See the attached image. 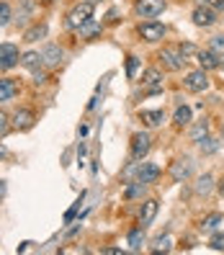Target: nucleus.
<instances>
[{
  "instance_id": "f257e3e1",
  "label": "nucleus",
  "mask_w": 224,
  "mask_h": 255,
  "mask_svg": "<svg viewBox=\"0 0 224 255\" xmlns=\"http://www.w3.org/2000/svg\"><path fill=\"white\" fill-rule=\"evenodd\" d=\"M91 18H93V3H88V0H85V3H78L67 13V28H70V31H78V28L85 26Z\"/></svg>"
},
{
  "instance_id": "f03ea898",
  "label": "nucleus",
  "mask_w": 224,
  "mask_h": 255,
  "mask_svg": "<svg viewBox=\"0 0 224 255\" xmlns=\"http://www.w3.org/2000/svg\"><path fill=\"white\" fill-rule=\"evenodd\" d=\"M134 10H137L139 18H157L165 10V0H137Z\"/></svg>"
},
{
  "instance_id": "7ed1b4c3",
  "label": "nucleus",
  "mask_w": 224,
  "mask_h": 255,
  "mask_svg": "<svg viewBox=\"0 0 224 255\" xmlns=\"http://www.w3.org/2000/svg\"><path fill=\"white\" fill-rule=\"evenodd\" d=\"M137 34L144 39V41H160L162 36H165V26L162 23H157L155 18H147L144 23H139V28H137Z\"/></svg>"
},
{
  "instance_id": "20e7f679",
  "label": "nucleus",
  "mask_w": 224,
  "mask_h": 255,
  "mask_svg": "<svg viewBox=\"0 0 224 255\" xmlns=\"http://www.w3.org/2000/svg\"><path fill=\"white\" fill-rule=\"evenodd\" d=\"M183 85H186V91H191V93H204L206 88H209V75H206V70H193V72H188L186 78H183Z\"/></svg>"
},
{
  "instance_id": "39448f33",
  "label": "nucleus",
  "mask_w": 224,
  "mask_h": 255,
  "mask_svg": "<svg viewBox=\"0 0 224 255\" xmlns=\"http://www.w3.org/2000/svg\"><path fill=\"white\" fill-rule=\"evenodd\" d=\"M21 62L16 44H0V70H10Z\"/></svg>"
},
{
  "instance_id": "423d86ee",
  "label": "nucleus",
  "mask_w": 224,
  "mask_h": 255,
  "mask_svg": "<svg viewBox=\"0 0 224 255\" xmlns=\"http://www.w3.org/2000/svg\"><path fill=\"white\" fill-rule=\"evenodd\" d=\"M160 59H162V65H165L168 70H173V72L183 70V65H186V59L181 57L178 47H162V52H160Z\"/></svg>"
},
{
  "instance_id": "0eeeda50",
  "label": "nucleus",
  "mask_w": 224,
  "mask_h": 255,
  "mask_svg": "<svg viewBox=\"0 0 224 255\" xmlns=\"http://www.w3.org/2000/svg\"><path fill=\"white\" fill-rule=\"evenodd\" d=\"M191 18H193V23H196V26L209 28V26L217 23V10H214L212 5H199V8H193Z\"/></svg>"
},
{
  "instance_id": "6e6552de",
  "label": "nucleus",
  "mask_w": 224,
  "mask_h": 255,
  "mask_svg": "<svg viewBox=\"0 0 224 255\" xmlns=\"http://www.w3.org/2000/svg\"><path fill=\"white\" fill-rule=\"evenodd\" d=\"M160 178V168L155 162H139L137 165V175H134V181H139V183H155Z\"/></svg>"
},
{
  "instance_id": "1a4fd4ad",
  "label": "nucleus",
  "mask_w": 224,
  "mask_h": 255,
  "mask_svg": "<svg viewBox=\"0 0 224 255\" xmlns=\"http://www.w3.org/2000/svg\"><path fill=\"white\" fill-rule=\"evenodd\" d=\"M152 139H149V134H144V131H139V134H134L131 137V160H142L147 152H149V144Z\"/></svg>"
},
{
  "instance_id": "9d476101",
  "label": "nucleus",
  "mask_w": 224,
  "mask_h": 255,
  "mask_svg": "<svg viewBox=\"0 0 224 255\" xmlns=\"http://www.w3.org/2000/svg\"><path fill=\"white\" fill-rule=\"evenodd\" d=\"M62 59H65L62 47H57V44H47V47H41V62L47 67H57Z\"/></svg>"
},
{
  "instance_id": "9b49d317",
  "label": "nucleus",
  "mask_w": 224,
  "mask_h": 255,
  "mask_svg": "<svg viewBox=\"0 0 224 255\" xmlns=\"http://www.w3.org/2000/svg\"><path fill=\"white\" fill-rule=\"evenodd\" d=\"M36 124V114L34 111H28V109H21L13 114V129H18V131H26V129H31Z\"/></svg>"
},
{
  "instance_id": "f8f14e48",
  "label": "nucleus",
  "mask_w": 224,
  "mask_h": 255,
  "mask_svg": "<svg viewBox=\"0 0 224 255\" xmlns=\"http://www.w3.org/2000/svg\"><path fill=\"white\" fill-rule=\"evenodd\" d=\"M196 62L201 65V70H219L222 67V57L214 54L212 49H201L199 57H196Z\"/></svg>"
},
{
  "instance_id": "ddd939ff",
  "label": "nucleus",
  "mask_w": 224,
  "mask_h": 255,
  "mask_svg": "<svg viewBox=\"0 0 224 255\" xmlns=\"http://www.w3.org/2000/svg\"><path fill=\"white\" fill-rule=\"evenodd\" d=\"M160 83H162V72L157 67H147L142 72V85L149 88V93H157L160 91Z\"/></svg>"
},
{
  "instance_id": "4468645a",
  "label": "nucleus",
  "mask_w": 224,
  "mask_h": 255,
  "mask_svg": "<svg viewBox=\"0 0 224 255\" xmlns=\"http://www.w3.org/2000/svg\"><path fill=\"white\" fill-rule=\"evenodd\" d=\"M191 170H193V162L186 157V160H178V162H173L170 175H173V181H186V178L191 175Z\"/></svg>"
},
{
  "instance_id": "2eb2a0df",
  "label": "nucleus",
  "mask_w": 224,
  "mask_h": 255,
  "mask_svg": "<svg viewBox=\"0 0 224 255\" xmlns=\"http://www.w3.org/2000/svg\"><path fill=\"white\" fill-rule=\"evenodd\" d=\"M155 214H157V201L155 199H147L142 204V212H139V224H142V227H149L152 219H155Z\"/></svg>"
},
{
  "instance_id": "dca6fc26",
  "label": "nucleus",
  "mask_w": 224,
  "mask_h": 255,
  "mask_svg": "<svg viewBox=\"0 0 224 255\" xmlns=\"http://www.w3.org/2000/svg\"><path fill=\"white\" fill-rule=\"evenodd\" d=\"M16 93H18V83L13 78H3V80H0V101H10Z\"/></svg>"
},
{
  "instance_id": "f3484780",
  "label": "nucleus",
  "mask_w": 224,
  "mask_h": 255,
  "mask_svg": "<svg viewBox=\"0 0 224 255\" xmlns=\"http://www.w3.org/2000/svg\"><path fill=\"white\" fill-rule=\"evenodd\" d=\"M21 65H23L26 70H34V72H36V70L44 65V62H41V52H34V49H31V52H23V54H21Z\"/></svg>"
},
{
  "instance_id": "a211bd4d",
  "label": "nucleus",
  "mask_w": 224,
  "mask_h": 255,
  "mask_svg": "<svg viewBox=\"0 0 224 255\" xmlns=\"http://www.w3.org/2000/svg\"><path fill=\"white\" fill-rule=\"evenodd\" d=\"M222 224H224V217L214 212V214H206V217L201 219V230H204V232H214V230L222 227Z\"/></svg>"
},
{
  "instance_id": "6ab92c4d",
  "label": "nucleus",
  "mask_w": 224,
  "mask_h": 255,
  "mask_svg": "<svg viewBox=\"0 0 224 255\" xmlns=\"http://www.w3.org/2000/svg\"><path fill=\"white\" fill-rule=\"evenodd\" d=\"M139 119L147 127H160L165 122V111H139Z\"/></svg>"
},
{
  "instance_id": "aec40b11",
  "label": "nucleus",
  "mask_w": 224,
  "mask_h": 255,
  "mask_svg": "<svg viewBox=\"0 0 224 255\" xmlns=\"http://www.w3.org/2000/svg\"><path fill=\"white\" fill-rule=\"evenodd\" d=\"M178 52H181V57L186 59V62H196V57H199V47L196 44H191V41H183V44H178Z\"/></svg>"
},
{
  "instance_id": "412c9836",
  "label": "nucleus",
  "mask_w": 224,
  "mask_h": 255,
  "mask_svg": "<svg viewBox=\"0 0 224 255\" xmlns=\"http://www.w3.org/2000/svg\"><path fill=\"white\" fill-rule=\"evenodd\" d=\"M47 31H49L47 23H34V26H31V28H28V31L23 34V41H39V39L47 36Z\"/></svg>"
},
{
  "instance_id": "4be33fe9",
  "label": "nucleus",
  "mask_w": 224,
  "mask_h": 255,
  "mask_svg": "<svg viewBox=\"0 0 224 255\" xmlns=\"http://www.w3.org/2000/svg\"><path fill=\"white\" fill-rule=\"evenodd\" d=\"M173 122H175L178 127H188V124H191V109H188V106H178L175 114H173Z\"/></svg>"
},
{
  "instance_id": "5701e85b",
  "label": "nucleus",
  "mask_w": 224,
  "mask_h": 255,
  "mask_svg": "<svg viewBox=\"0 0 224 255\" xmlns=\"http://www.w3.org/2000/svg\"><path fill=\"white\" fill-rule=\"evenodd\" d=\"M142 243H144V227L139 224L137 230H131V232H129V248H131V250H139Z\"/></svg>"
},
{
  "instance_id": "b1692460",
  "label": "nucleus",
  "mask_w": 224,
  "mask_h": 255,
  "mask_svg": "<svg viewBox=\"0 0 224 255\" xmlns=\"http://www.w3.org/2000/svg\"><path fill=\"white\" fill-rule=\"evenodd\" d=\"M204 137H209V122H199L196 127H191V139L201 142Z\"/></svg>"
},
{
  "instance_id": "393cba45",
  "label": "nucleus",
  "mask_w": 224,
  "mask_h": 255,
  "mask_svg": "<svg viewBox=\"0 0 224 255\" xmlns=\"http://www.w3.org/2000/svg\"><path fill=\"white\" fill-rule=\"evenodd\" d=\"M212 183H214L212 175H201L199 183H196V193H199V196H206V193L212 191Z\"/></svg>"
},
{
  "instance_id": "a878e982",
  "label": "nucleus",
  "mask_w": 224,
  "mask_h": 255,
  "mask_svg": "<svg viewBox=\"0 0 224 255\" xmlns=\"http://www.w3.org/2000/svg\"><path fill=\"white\" fill-rule=\"evenodd\" d=\"M170 245H173V237H170V235L157 237V240H155V245H152V253H168Z\"/></svg>"
},
{
  "instance_id": "bb28decb",
  "label": "nucleus",
  "mask_w": 224,
  "mask_h": 255,
  "mask_svg": "<svg viewBox=\"0 0 224 255\" xmlns=\"http://www.w3.org/2000/svg\"><path fill=\"white\" fill-rule=\"evenodd\" d=\"M98 31H101V26H98L93 18L88 21L85 26H80V28H78V34H80V36H85V39H88V36H93V34H98Z\"/></svg>"
},
{
  "instance_id": "cd10ccee",
  "label": "nucleus",
  "mask_w": 224,
  "mask_h": 255,
  "mask_svg": "<svg viewBox=\"0 0 224 255\" xmlns=\"http://www.w3.org/2000/svg\"><path fill=\"white\" fill-rule=\"evenodd\" d=\"M199 147H201V152L212 155V152H217V149H219V142H217V139H212V137H204V139L199 142Z\"/></svg>"
},
{
  "instance_id": "c85d7f7f",
  "label": "nucleus",
  "mask_w": 224,
  "mask_h": 255,
  "mask_svg": "<svg viewBox=\"0 0 224 255\" xmlns=\"http://www.w3.org/2000/svg\"><path fill=\"white\" fill-rule=\"evenodd\" d=\"M10 18H13V10H10V5L5 3V0H0V26H5Z\"/></svg>"
},
{
  "instance_id": "c756f323",
  "label": "nucleus",
  "mask_w": 224,
  "mask_h": 255,
  "mask_svg": "<svg viewBox=\"0 0 224 255\" xmlns=\"http://www.w3.org/2000/svg\"><path fill=\"white\" fill-rule=\"evenodd\" d=\"M209 49H212L214 54H219V57L224 59V34L214 36V39H212V47H209Z\"/></svg>"
},
{
  "instance_id": "7c9ffc66",
  "label": "nucleus",
  "mask_w": 224,
  "mask_h": 255,
  "mask_svg": "<svg viewBox=\"0 0 224 255\" xmlns=\"http://www.w3.org/2000/svg\"><path fill=\"white\" fill-rule=\"evenodd\" d=\"M137 67H139V59L137 57H126V75H129V78L137 75Z\"/></svg>"
},
{
  "instance_id": "2f4dec72",
  "label": "nucleus",
  "mask_w": 224,
  "mask_h": 255,
  "mask_svg": "<svg viewBox=\"0 0 224 255\" xmlns=\"http://www.w3.org/2000/svg\"><path fill=\"white\" fill-rule=\"evenodd\" d=\"M209 245H212L214 250H224V232H217L212 240H209Z\"/></svg>"
},
{
  "instance_id": "473e14b6",
  "label": "nucleus",
  "mask_w": 224,
  "mask_h": 255,
  "mask_svg": "<svg viewBox=\"0 0 224 255\" xmlns=\"http://www.w3.org/2000/svg\"><path fill=\"white\" fill-rule=\"evenodd\" d=\"M201 3H204V5H212L214 10H222V8H224V0H201Z\"/></svg>"
},
{
  "instance_id": "72a5a7b5",
  "label": "nucleus",
  "mask_w": 224,
  "mask_h": 255,
  "mask_svg": "<svg viewBox=\"0 0 224 255\" xmlns=\"http://www.w3.org/2000/svg\"><path fill=\"white\" fill-rule=\"evenodd\" d=\"M44 80H47V75H44V72H39V70H36V75H34V83H36V85H41Z\"/></svg>"
},
{
  "instance_id": "f704fd0d",
  "label": "nucleus",
  "mask_w": 224,
  "mask_h": 255,
  "mask_svg": "<svg viewBox=\"0 0 224 255\" xmlns=\"http://www.w3.org/2000/svg\"><path fill=\"white\" fill-rule=\"evenodd\" d=\"M5 131H8V122H0V139L5 137Z\"/></svg>"
},
{
  "instance_id": "c9c22d12",
  "label": "nucleus",
  "mask_w": 224,
  "mask_h": 255,
  "mask_svg": "<svg viewBox=\"0 0 224 255\" xmlns=\"http://www.w3.org/2000/svg\"><path fill=\"white\" fill-rule=\"evenodd\" d=\"M3 193H5V183H3V181H0V196H3Z\"/></svg>"
},
{
  "instance_id": "e433bc0d",
  "label": "nucleus",
  "mask_w": 224,
  "mask_h": 255,
  "mask_svg": "<svg viewBox=\"0 0 224 255\" xmlns=\"http://www.w3.org/2000/svg\"><path fill=\"white\" fill-rule=\"evenodd\" d=\"M0 122H8V116H5L3 111H0Z\"/></svg>"
},
{
  "instance_id": "4c0bfd02",
  "label": "nucleus",
  "mask_w": 224,
  "mask_h": 255,
  "mask_svg": "<svg viewBox=\"0 0 224 255\" xmlns=\"http://www.w3.org/2000/svg\"><path fill=\"white\" fill-rule=\"evenodd\" d=\"M219 193H222V196H224V181L219 183Z\"/></svg>"
},
{
  "instance_id": "58836bf2",
  "label": "nucleus",
  "mask_w": 224,
  "mask_h": 255,
  "mask_svg": "<svg viewBox=\"0 0 224 255\" xmlns=\"http://www.w3.org/2000/svg\"><path fill=\"white\" fill-rule=\"evenodd\" d=\"M88 3H93V5H96V3H98V0H88Z\"/></svg>"
},
{
  "instance_id": "ea45409f",
  "label": "nucleus",
  "mask_w": 224,
  "mask_h": 255,
  "mask_svg": "<svg viewBox=\"0 0 224 255\" xmlns=\"http://www.w3.org/2000/svg\"><path fill=\"white\" fill-rule=\"evenodd\" d=\"M222 134H224V124H222Z\"/></svg>"
},
{
  "instance_id": "a19ab883",
  "label": "nucleus",
  "mask_w": 224,
  "mask_h": 255,
  "mask_svg": "<svg viewBox=\"0 0 224 255\" xmlns=\"http://www.w3.org/2000/svg\"><path fill=\"white\" fill-rule=\"evenodd\" d=\"M47 3H52V0H47Z\"/></svg>"
}]
</instances>
